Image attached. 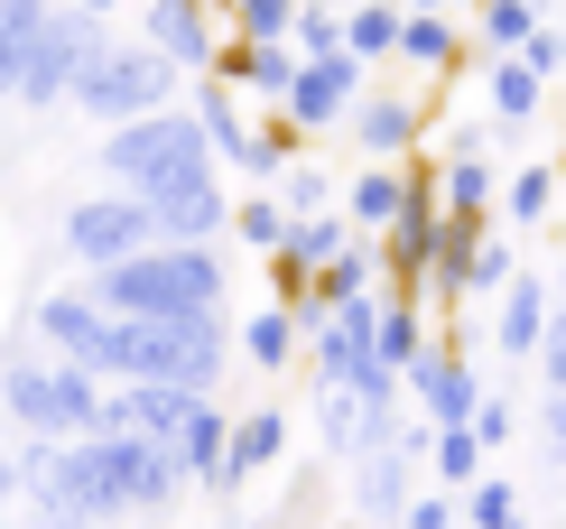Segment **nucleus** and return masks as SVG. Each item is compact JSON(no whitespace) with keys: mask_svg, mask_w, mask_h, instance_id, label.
<instances>
[{"mask_svg":"<svg viewBox=\"0 0 566 529\" xmlns=\"http://www.w3.org/2000/svg\"><path fill=\"white\" fill-rule=\"evenodd\" d=\"M289 46H297V56H344V10H335V0H306Z\"/></svg>","mask_w":566,"mask_h":529,"instance_id":"e433bc0d","label":"nucleus"},{"mask_svg":"<svg viewBox=\"0 0 566 529\" xmlns=\"http://www.w3.org/2000/svg\"><path fill=\"white\" fill-rule=\"evenodd\" d=\"M353 251V224H344V205H325V214H289V242L270 251V279H279V298H297L316 270H335V260Z\"/></svg>","mask_w":566,"mask_h":529,"instance_id":"4468645a","label":"nucleus"},{"mask_svg":"<svg viewBox=\"0 0 566 529\" xmlns=\"http://www.w3.org/2000/svg\"><path fill=\"white\" fill-rule=\"evenodd\" d=\"M158 242H223L232 232V196H223V177L214 186H186V196H158Z\"/></svg>","mask_w":566,"mask_h":529,"instance_id":"6ab92c4d","label":"nucleus"},{"mask_svg":"<svg viewBox=\"0 0 566 529\" xmlns=\"http://www.w3.org/2000/svg\"><path fill=\"white\" fill-rule=\"evenodd\" d=\"M279 455H289V418H279V408H251V418H232V455L214 465V484H205V492L232 501L261 465H279Z\"/></svg>","mask_w":566,"mask_h":529,"instance_id":"a211bd4d","label":"nucleus"},{"mask_svg":"<svg viewBox=\"0 0 566 529\" xmlns=\"http://www.w3.org/2000/svg\"><path fill=\"white\" fill-rule=\"evenodd\" d=\"M548 317H557L548 279H511L502 298H492V344H502L511 363H538V344H548Z\"/></svg>","mask_w":566,"mask_h":529,"instance_id":"f3484780","label":"nucleus"},{"mask_svg":"<svg viewBox=\"0 0 566 529\" xmlns=\"http://www.w3.org/2000/svg\"><path fill=\"white\" fill-rule=\"evenodd\" d=\"M409 196H418V167H409V158H371L363 177L344 186V224L363 232V242H381L399 214H409Z\"/></svg>","mask_w":566,"mask_h":529,"instance_id":"2eb2a0df","label":"nucleus"},{"mask_svg":"<svg viewBox=\"0 0 566 529\" xmlns=\"http://www.w3.org/2000/svg\"><path fill=\"white\" fill-rule=\"evenodd\" d=\"M353 149L363 158H409L418 149V131H428V112L409 103V93H390V84H363V103H353Z\"/></svg>","mask_w":566,"mask_h":529,"instance_id":"dca6fc26","label":"nucleus"},{"mask_svg":"<svg viewBox=\"0 0 566 529\" xmlns=\"http://www.w3.org/2000/svg\"><path fill=\"white\" fill-rule=\"evenodd\" d=\"M232 242L279 251V242H289V205H279V196H242V205H232Z\"/></svg>","mask_w":566,"mask_h":529,"instance_id":"c9c22d12","label":"nucleus"},{"mask_svg":"<svg viewBox=\"0 0 566 529\" xmlns=\"http://www.w3.org/2000/svg\"><path fill=\"white\" fill-rule=\"evenodd\" d=\"M399 529H464V501H455V492L437 484V492H418L409 511H399Z\"/></svg>","mask_w":566,"mask_h":529,"instance_id":"4c0bfd02","label":"nucleus"},{"mask_svg":"<svg viewBox=\"0 0 566 529\" xmlns=\"http://www.w3.org/2000/svg\"><path fill=\"white\" fill-rule=\"evenodd\" d=\"M38 334H46V353H65V363H84V372L112 381V307L93 298V288H56V298H38Z\"/></svg>","mask_w":566,"mask_h":529,"instance_id":"9b49d317","label":"nucleus"},{"mask_svg":"<svg viewBox=\"0 0 566 529\" xmlns=\"http://www.w3.org/2000/svg\"><path fill=\"white\" fill-rule=\"evenodd\" d=\"M46 10H56V0H0V103H19V75H29V56H38Z\"/></svg>","mask_w":566,"mask_h":529,"instance_id":"5701e85b","label":"nucleus"},{"mask_svg":"<svg viewBox=\"0 0 566 529\" xmlns=\"http://www.w3.org/2000/svg\"><path fill=\"white\" fill-rule=\"evenodd\" d=\"M10 492H19V465H10V455H0V511H10Z\"/></svg>","mask_w":566,"mask_h":529,"instance_id":"37998d69","label":"nucleus"},{"mask_svg":"<svg viewBox=\"0 0 566 529\" xmlns=\"http://www.w3.org/2000/svg\"><path fill=\"white\" fill-rule=\"evenodd\" d=\"M538 427H548V446L566 455V391H548V408H538Z\"/></svg>","mask_w":566,"mask_h":529,"instance_id":"79ce46f5","label":"nucleus"},{"mask_svg":"<svg viewBox=\"0 0 566 529\" xmlns=\"http://www.w3.org/2000/svg\"><path fill=\"white\" fill-rule=\"evenodd\" d=\"M474 437H483V446H511V437H521V418H511V400H492V391H483V408H474Z\"/></svg>","mask_w":566,"mask_h":529,"instance_id":"58836bf2","label":"nucleus"},{"mask_svg":"<svg viewBox=\"0 0 566 529\" xmlns=\"http://www.w3.org/2000/svg\"><path fill=\"white\" fill-rule=\"evenodd\" d=\"M437 196H446V214H474V224H492V214H502V177H492L483 149H446Z\"/></svg>","mask_w":566,"mask_h":529,"instance_id":"412c9836","label":"nucleus"},{"mask_svg":"<svg viewBox=\"0 0 566 529\" xmlns=\"http://www.w3.org/2000/svg\"><path fill=\"white\" fill-rule=\"evenodd\" d=\"M177 465H186V484H214V465H223V455H232V418H223V408L214 400H196V418H186L177 427Z\"/></svg>","mask_w":566,"mask_h":529,"instance_id":"393cba45","label":"nucleus"},{"mask_svg":"<svg viewBox=\"0 0 566 529\" xmlns=\"http://www.w3.org/2000/svg\"><path fill=\"white\" fill-rule=\"evenodd\" d=\"M335 10H353V0H335Z\"/></svg>","mask_w":566,"mask_h":529,"instance_id":"a18cd8bd","label":"nucleus"},{"mask_svg":"<svg viewBox=\"0 0 566 529\" xmlns=\"http://www.w3.org/2000/svg\"><path fill=\"white\" fill-rule=\"evenodd\" d=\"M0 529H10V511H0Z\"/></svg>","mask_w":566,"mask_h":529,"instance_id":"c03bdc74","label":"nucleus"},{"mask_svg":"<svg viewBox=\"0 0 566 529\" xmlns=\"http://www.w3.org/2000/svg\"><path fill=\"white\" fill-rule=\"evenodd\" d=\"M455 501H464V529H530V520H521V484H511V474H492V465H483Z\"/></svg>","mask_w":566,"mask_h":529,"instance_id":"7c9ffc66","label":"nucleus"},{"mask_svg":"<svg viewBox=\"0 0 566 529\" xmlns=\"http://www.w3.org/2000/svg\"><path fill=\"white\" fill-rule=\"evenodd\" d=\"M538 372H548V391H566V298L548 317V344H538Z\"/></svg>","mask_w":566,"mask_h":529,"instance_id":"ea45409f","label":"nucleus"},{"mask_svg":"<svg viewBox=\"0 0 566 529\" xmlns=\"http://www.w3.org/2000/svg\"><path fill=\"white\" fill-rule=\"evenodd\" d=\"M270 196L289 205V214H325V205H344V186H335V177H325L316 158L297 149V158H289V167H279V177H270Z\"/></svg>","mask_w":566,"mask_h":529,"instance_id":"f704fd0d","label":"nucleus"},{"mask_svg":"<svg viewBox=\"0 0 566 529\" xmlns=\"http://www.w3.org/2000/svg\"><path fill=\"white\" fill-rule=\"evenodd\" d=\"M511 56H530L538 75H566V29H538L530 46H511Z\"/></svg>","mask_w":566,"mask_h":529,"instance_id":"a19ab883","label":"nucleus"},{"mask_svg":"<svg viewBox=\"0 0 566 529\" xmlns=\"http://www.w3.org/2000/svg\"><path fill=\"white\" fill-rule=\"evenodd\" d=\"M112 317H223V242H149L112 270H84Z\"/></svg>","mask_w":566,"mask_h":529,"instance_id":"7ed1b4c3","label":"nucleus"},{"mask_svg":"<svg viewBox=\"0 0 566 529\" xmlns=\"http://www.w3.org/2000/svg\"><path fill=\"white\" fill-rule=\"evenodd\" d=\"M19 484H38V501L56 520H130V511H168L186 492V465L168 437H38L19 455Z\"/></svg>","mask_w":566,"mask_h":529,"instance_id":"f257e3e1","label":"nucleus"},{"mask_svg":"<svg viewBox=\"0 0 566 529\" xmlns=\"http://www.w3.org/2000/svg\"><path fill=\"white\" fill-rule=\"evenodd\" d=\"M139 38H149L177 75H214V56H223L214 0H139Z\"/></svg>","mask_w":566,"mask_h":529,"instance_id":"9d476101","label":"nucleus"},{"mask_svg":"<svg viewBox=\"0 0 566 529\" xmlns=\"http://www.w3.org/2000/svg\"><path fill=\"white\" fill-rule=\"evenodd\" d=\"M297 10H306V0H214L223 38H261V46H289V29H297Z\"/></svg>","mask_w":566,"mask_h":529,"instance_id":"c85d7f7f","label":"nucleus"},{"mask_svg":"<svg viewBox=\"0 0 566 529\" xmlns=\"http://www.w3.org/2000/svg\"><path fill=\"white\" fill-rule=\"evenodd\" d=\"M511 279H521V251H511V232H502V224H483L474 260H464V298H502Z\"/></svg>","mask_w":566,"mask_h":529,"instance_id":"72a5a7b5","label":"nucleus"},{"mask_svg":"<svg viewBox=\"0 0 566 529\" xmlns=\"http://www.w3.org/2000/svg\"><path fill=\"white\" fill-rule=\"evenodd\" d=\"M483 103H492L502 131H530L538 103H548V75H538L530 56H483Z\"/></svg>","mask_w":566,"mask_h":529,"instance_id":"aec40b11","label":"nucleus"},{"mask_svg":"<svg viewBox=\"0 0 566 529\" xmlns=\"http://www.w3.org/2000/svg\"><path fill=\"white\" fill-rule=\"evenodd\" d=\"M186 84H196V75H177V65L158 56L149 38H103V56H93L84 84H75V112L112 131V122H139V112L186 103Z\"/></svg>","mask_w":566,"mask_h":529,"instance_id":"39448f33","label":"nucleus"},{"mask_svg":"<svg viewBox=\"0 0 566 529\" xmlns=\"http://www.w3.org/2000/svg\"><path fill=\"white\" fill-rule=\"evenodd\" d=\"M93 167H103L112 186H130L139 205L186 196V186H214V177H223V158H214V139H205L196 103H168V112H139V122H112L103 149H93Z\"/></svg>","mask_w":566,"mask_h":529,"instance_id":"f03ea898","label":"nucleus"},{"mask_svg":"<svg viewBox=\"0 0 566 529\" xmlns=\"http://www.w3.org/2000/svg\"><path fill=\"white\" fill-rule=\"evenodd\" d=\"M548 214H557V167H548V158L511 167V177H502V224L530 232V224H548Z\"/></svg>","mask_w":566,"mask_h":529,"instance_id":"cd10ccee","label":"nucleus"},{"mask_svg":"<svg viewBox=\"0 0 566 529\" xmlns=\"http://www.w3.org/2000/svg\"><path fill=\"white\" fill-rule=\"evenodd\" d=\"M297 353H306V334H297V307H289V298H270L261 317L242 325V363H251V372H289Z\"/></svg>","mask_w":566,"mask_h":529,"instance_id":"b1692460","label":"nucleus"},{"mask_svg":"<svg viewBox=\"0 0 566 529\" xmlns=\"http://www.w3.org/2000/svg\"><path fill=\"white\" fill-rule=\"evenodd\" d=\"M223 363V317H112V381H177L214 400Z\"/></svg>","mask_w":566,"mask_h":529,"instance_id":"20e7f679","label":"nucleus"},{"mask_svg":"<svg viewBox=\"0 0 566 529\" xmlns=\"http://www.w3.org/2000/svg\"><path fill=\"white\" fill-rule=\"evenodd\" d=\"M371 344H381L390 372H409L418 353H428V307H418L409 288H381V334H371Z\"/></svg>","mask_w":566,"mask_h":529,"instance_id":"bb28decb","label":"nucleus"},{"mask_svg":"<svg viewBox=\"0 0 566 529\" xmlns=\"http://www.w3.org/2000/svg\"><path fill=\"white\" fill-rule=\"evenodd\" d=\"M103 19L93 10H46V29H38V56H29V75H19V103L29 112H56V103H75V84H84V65L103 56Z\"/></svg>","mask_w":566,"mask_h":529,"instance_id":"0eeeda50","label":"nucleus"},{"mask_svg":"<svg viewBox=\"0 0 566 529\" xmlns=\"http://www.w3.org/2000/svg\"><path fill=\"white\" fill-rule=\"evenodd\" d=\"M409 501H418V446L381 437V446L353 455V511H363L371 529H399V511H409Z\"/></svg>","mask_w":566,"mask_h":529,"instance_id":"ddd939ff","label":"nucleus"},{"mask_svg":"<svg viewBox=\"0 0 566 529\" xmlns=\"http://www.w3.org/2000/svg\"><path fill=\"white\" fill-rule=\"evenodd\" d=\"M363 84H371V65L353 56H297V84L279 93V112H289L297 131H344L353 122V103H363Z\"/></svg>","mask_w":566,"mask_h":529,"instance_id":"1a4fd4ad","label":"nucleus"},{"mask_svg":"<svg viewBox=\"0 0 566 529\" xmlns=\"http://www.w3.org/2000/svg\"><path fill=\"white\" fill-rule=\"evenodd\" d=\"M409 408H418L428 427H474V408H483V372L464 363L455 344H428V353L409 363Z\"/></svg>","mask_w":566,"mask_h":529,"instance_id":"f8f14e48","label":"nucleus"},{"mask_svg":"<svg viewBox=\"0 0 566 529\" xmlns=\"http://www.w3.org/2000/svg\"><path fill=\"white\" fill-rule=\"evenodd\" d=\"M399 65H418V75H455V65H464L455 10H409V29H399Z\"/></svg>","mask_w":566,"mask_h":529,"instance_id":"4be33fe9","label":"nucleus"},{"mask_svg":"<svg viewBox=\"0 0 566 529\" xmlns=\"http://www.w3.org/2000/svg\"><path fill=\"white\" fill-rule=\"evenodd\" d=\"M548 19H538V0H483L474 10V38H483V56H511V46H530Z\"/></svg>","mask_w":566,"mask_h":529,"instance_id":"2f4dec72","label":"nucleus"},{"mask_svg":"<svg viewBox=\"0 0 566 529\" xmlns=\"http://www.w3.org/2000/svg\"><path fill=\"white\" fill-rule=\"evenodd\" d=\"M0 408H10V427H29V437H93V418H103V372L65 363V353H29V363L0 372Z\"/></svg>","mask_w":566,"mask_h":529,"instance_id":"423d86ee","label":"nucleus"},{"mask_svg":"<svg viewBox=\"0 0 566 529\" xmlns=\"http://www.w3.org/2000/svg\"><path fill=\"white\" fill-rule=\"evenodd\" d=\"M483 465H492V446L474 437V427H437V437H428V474H437L446 492H464Z\"/></svg>","mask_w":566,"mask_h":529,"instance_id":"473e14b6","label":"nucleus"},{"mask_svg":"<svg viewBox=\"0 0 566 529\" xmlns=\"http://www.w3.org/2000/svg\"><path fill=\"white\" fill-rule=\"evenodd\" d=\"M316 437L335 455H363L371 446V418H363V400H353L344 381H316Z\"/></svg>","mask_w":566,"mask_h":529,"instance_id":"c756f323","label":"nucleus"},{"mask_svg":"<svg viewBox=\"0 0 566 529\" xmlns=\"http://www.w3.org/2000/svg\"><path fill=\"white\" fill-rule=\"evenodd\" d=\"M158 242V214L130 196V186H103V196H84V205H65V251L84 260V270H112V260H130V251H149Z\"/></svg>","mask_w":566,"mask_h":529,"instance_id":"6e6552de","label":"nucleus"},{"mask_svg":"<svg viewBox=\"0 0 566 529\" xmlns=\"http://www.w3.org/2000/svg\"><path fill=\"white\" fill-rule=\"evenodd\" d=\"M399 29H409V0H353V10H344V46L363 65L399 56Z\"/></svg>","mask_w":566,"mask_h":529,"instance_id":"a878e982","label":"nucleus"}]
</instances>
